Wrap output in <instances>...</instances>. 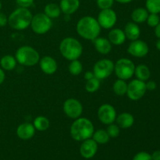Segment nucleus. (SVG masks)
Listing matches in <instances>:
<instances>
[{
  "label": "nucleus",
  "instance_id": "obj_1",
  "mask_svg": "<svg viewBox=\"0 0 160 160\" xmlns=\"http://www.w3.org/2000/svg\"><path fill=\"white\" fill-rule=\"evenodd\" d=\"M77 31L83 38L93 41L99 35L101 32V27L96 19L90 16H87L82 17L78 22Z\"/></svg>",
  "mask_w": 160,
  "mask_h": 160
},
{
  "label": "nucleus",
  "instance_id": "obj_2",
  "mask_svg": "<svg viewBox=\"0 0 160 160\" xmlns=\"http://www.w3.org/2000/svg\"><path fill=\"white\" fill-rule=\"evenodd\" d=\"M94 134V126L86 118L76 119L70 127V135L77 142H83L91 138Z\"/></svg>",
  "mask_w": 160,
  "mask_h": 160
},
{
  "label": "nucleus",
  "instance_id": "obj_3",
  "mask_svg": "<svg viewBox=\"0 0 160 160\" xmlns=\"http://www.w3.org/2000/svg\"><path fill=\"white\" fill-rule=\"evenodd\" d=\"M32 17L28 8H17L8 17V23L15 30H24L31 25Z\"/></svg>",
  "mask_w": 160,
  "mask_h": 160
},
{
  "label": "nucleus",
  "instance_id": "obj_4",
  "mask_svg": "<svg viewBox=\"0 0 160 160\" xmlns=\"http://www.w3.org/2000/svg\"><path fill=\"white\" fill-rule=\"evenodd\" d=\"M59 51L65 59L72 61L78 59L81 56L83 47L77 39L73 38H66L61 42Z\"/></svg>",
  "mask_w": 160,
  "mask_h": 160
},
{
  "label": "nucleus",
  "instance_id": "obj_5",
  "mask_svg": "<svg viewBox=\"0 0 160 160\" xmlns=\"http://www.w3.org/2000/svg\"><path fill=\"white\" fill-rule=\"evenodd\" d=\"M16 59L23 66H34L40 60L38 52L30 46H22L16 52Z\"/></svg>",
  "mask_w": 160,
  "mask_h": 160
},
{
  "label": "nucleus",
  "instance_id": "obj_6",
  "mask_svg": "<svg viewBox=\"0 0 160 160\" xmlns=\"http://www.w3.org/2000/svg\"><path fill=\"white\" fill-rule=\"evenodd\" d=\"M135 66L129 59L122 58L114 65V71L119 79L128 80L134 74Z\"/></svg>",
  "mask_w": 160,
  "mask_h": 160
},
{
  "label": "nucleus",
  "instance_id": "obj_7",
  "mask_svg": "<svg viewBox=\"0 0 160 160\" xmlns=\"http://www.w3.org/2000/svg\"><path fill=\"white\" fill-rule=\"evenodd\" d=\"M52 19L45 13H38L32 17L31 26L33 31L36 34H42L48 32L52 28Z\"/></svg>",
  "mask_w": 160,
  "mask_h": 160
},
{
  "label": "nucleus",
  "instance_id": "obj_8",
  "mask_svg": "<svg viewBox=\"0 0 160 160\" xmlns=\"http://www.w3.org/2000/svg\"><path fill=\"white\" fill-rule=\"evenodd\" d=\"M146 91V84L145 81L135 79L131 81L128 84L127 95L130 99L133 101H138L145 95Z\"/></svg>",
  "mask_w": 160,
  "mask_h": 160
},
{
  "label": "nucleus",
  "instance_id": "obj_9",
  "mask_svg": "<svg viewBox=\"0 0 160 160\" xmlns=\"http://www.w3.org/2000/svg\"><path fill=\"white\" fill-rule=\"evenodd\" d=\"M114 70V64L111 60L103 59L98 61L94 66V75L98 80L107 78Z\"/></svg>",
  "mask_w": 160,
  "mask_h": 160
},
{
  "label": "nucleus",
  "instance_id": "obj_10",
  "mask_svg": "<svg viewBox=\"0 0 160 160\" xmlns=\"http://www.w3.org/2000/svg\"><path fill=\"white\" fill-rule=\"evenodd\" d=\"M63 111L67 117L71 119H78L81 116L83 107L81 103L75 98H69L63 104Z\"/></svg>",
  "mask_w": 160,
  "mask_h": 160
},
{
  "label": "nucleus",
  "instance_id": "obj_11",
  "mask_svg": "<svg viewBox=\"0 0 160 160\" xmlns=\"http://www.w3.org/2000/svg\"><path fill=\"white\" fill-rule=\"evenodd\" d=\"M117 17L115 11L111 9H102L98 17V22L100 27L105 29H110L117 23Z\"/></svg>",
  "mask_w": 160,
  "mask_h": 160
},
{
  "label": "nucleus",
  "instance_id": "obj_12",
  "mask_svg": "<svg viewBox=\"0 0 160 160\" xmlns=\"http://www.w3.org/2000/svg\"><path fill=\"white\" fill-rule=\"evenodd\" d=\"M98 117L102 123L109 125L116 120L117 112L112 106L109 104H103L98 109Z\"/></svg>",
  "mask_w": 160,
  "mask_h": 160
},
{
  "label": "nucleus",
  "instance_id": "obj_13",
  "mask_svg": "<svg viewBox=\"0 0 160 160\" xmlns=\"http://www.w3.org/2000/svg\"><path fill=\"white\" fill-rule=\"evenodd\" d=\"M128 52L133 56L142 58L145 57L148 53V46L144 41L134 40L129 45Z\"/></svg>",
  "mask_w": 160,
  "mask_h": 160
},
{
  "label": "nucleus",
  "instance_id": "obj_14",
  "mask_svg": "<svg viewBox=\"0 0 160 160\" xmlns=\"http://www.w3.org/2000/svg\"><path fill=\"white\" fill-rule=\"evenodd\" d=\"M98 151V144L93 139H87L83 141L80 147V153L84 159H92L96 154Z\"/></svg>",
  "mask_w": 160,
  "mask_h": 160
},
{
  "label": "nucleus",
  "instance_id": "obj_15",
  "mask_svg": "<svg viewBox=\"0 0 160 160\" xmlns=\"http://www.w3.org/2000/svg\"><path fill=\"white\" fill-rule=\"evenodd\" d=\"M34 134H35V128L31 123H22L17 128V134L22 140H29L33 138Z\"/></svg>",
  "mask_w": 160,
  "mask_h": 160
},
{
  "label": "nucleus",
  "instance_id": "obj_16",
  "mask_svg": "<svg viewBox=\"0 0 160 160\" xmlns=\"http://www.w3.org/2000/svg\"><path fill=\"white\" fill-rule=\"evenodd\" d=\"M40 67L46 74H52L57 70V63L53 58L45 56L40 60Z\"/></svg>",
  "mask_w": 160,
  "mask_h": 160
},
{
  "label": "nucleus",
  "instance_id": "obj_17",
  "mask_svg": "<svg viewBox=\"0 0 160 160\" xmlns=\"http://www.w3.org/2000/svg\"><path fill=\"white\" fill-rule=\"evenodd\" d=\"M123 32L126 36V38L134 41L138 39V38L140 37L141 30L137 23L134 22H129L125 26Z\"/></svg>",
  "mask_w": 160,
  "mask_h": 160
},
{
  "label": "nucleus",
  "instance_id": "obj_18",
  "mask_svg": "<svg viewBox=\"0 0 160 160\" xmlns=\"http://www.w3.org/2000/svg\"><path fill=\"white\" fill-rule=\"evenodd\" d=\"M59 7L63 13L70 15L76 12L80 7V1L79 0H61Z\"/></svg>",
  "mask_w": 160,
  "mask_h": 160
},
{
  "label": "nucleus",
  "instance_id": "obj_19",
  "mask_svg": "<svg viewBox=\"0 0 160 160\" xmlns=\"http://www.w3.org/2000/svg\"><path fill=\"white\" fill-rule=\"evenodd\" d=\"M108 38L111 44L120 45L125 42L126 36H125L123 30L120 29V28H116V29H112L109 31V34H108Z\"/></svg>",
  "mask_w": 160,
  "mask_h": 160
},
{
  "label": "nucleus",
  "instance_id": "obj_20",
  "mask_svg": "<svg viewBox=\"0 0 160 160\" xmlns=\"http://www.w3.org/2000/svg\"><path fill=\"white\" fill-rule=\"evenodd\" d=\"M95 49L101 54H108L112 49V45L108 39L104 38H96L93 40Z\"/></svg>",
  "mask_w": 160,
  "mask_h": 160
},
{
  "label": "nucleus",
  "instance_id": "obj_21",
  "mask_svg": "<svg viewBox=\"0 0 160 160\" xmlns=\"http://www.w3.org/2000/svg\"><path fill=\"white\" fill-rule=\"evenodd\" d=\"M116 120H117V125L123 129L131 128L134 123V117L128 112H123V113L120 114L116 118Z\"/></svg>",
  "mask_w": 160,
  "mask_h": 160
},
{
  "label": "nucleus",
  "instance_id": "obj_22",
  "mask_svg": "<svg viewBox=\"0 0 160 160\" xmlns=\"http://www.w3.org/2000/svg\"><path fill=\"white\" fill-rule=\"evenodd\" d=\"M148 17V12L145 8H137L131 13V18L134 23H141L146 21Z\"/></svg>",
  "mask_w": 160,
  "mask_h": 160
},
{
  "label": "nucleus",
  "instance_id": "obj_23",
  "mask_svg": "<svg viewBox=\"0 0 160 160\" xmlns=\"http://www.w3.org/2000/svg\"><path fill=\"white\" fill-rule=\"evenodd\" d=\"M134 74H135L137 79L142 81H146L147 80L149 79L150 76H151L150 70L146 65H144V64H140L135 67Z\"/></svg>",
  "mask_w": 160,
  "mask_h": 160
},
{
  "label": "nucleus",
  "instance_id": "obj_24",
  "mask_svg": "<svg viewBox=\"0 0 160 160\" xmlns=\"http://www.w3.org/2000/svg\"><path fill=\"white\" fill-rule=\"evenodd\" d=\"M61 9L56 3H49L45 7V14L51 19L58 18L60 16Z\"/></svg>",
  "mask_w": 160,
  "mask_h": 160
},
{
  "label": "nucleus",
  "instance_id": "obj_25",
  "mask_svg": "<svg viewBox=\"0 0 160 160\" xmlns=\"http://www.w3.org/2000/svg\"><path fill=\"white\" fill-rule=\"evenodd\" d=\"M0 65L3 70H12L15 68L17 65V59L10 55H6L1 59Z\"/></svg>",
  "mask_w": 160,
  "mask_h": 160
},
{
  "label": "nucleus",
  "instance_id": "obj_26",
  "mask_svg": "<svg viewBox=\"0 0 160 160\" xmlns=\"http://www.w3.org/2000/svg\"><path fill=\"white\" fill-rule=\"evenodd\" d=\"M93 140L96 142L98 145H103V144H106L109 141L110 137L108 134L107 131H105L103 129L98 130L97 131L94 132L93 135Z\"/></svg>",
  "mask_w": 160,
  "mask_h": 160
},
{
  "label": "nucleus",
  "instance_id": "obj_27",
  "mask_svg": "<svg viewBox=\"0 0 160 160\" xmlns=\"http://www.w3.org/2000/svg\"><path fill=\"white\" fill-rule=\"evenodd\" d=\"M34 127L35 130L39 131H45L49 128V120L45 117L39 116L34 120Z\"/></svg>",
  "mask_w": 160,
  "mask_h": 160
},
{
  "label": "nucleus",
  "instance_id": "obj_28",
  "mask_svg": "<svg viewBox=\"0 0 160 160\" xmlns=\"http://www.w3.org/2000/svg\"><path fill=\"white\" fill-rule=\"evenodd\" d=\"M128 91V84L124 80L119 79L113 84V92L117 95H124Z\"/></svg>",
  "mask_w": 160,
  "mask_h": 160
},
{
  "label": "nucleus",
  "instance_id": "obj_29",
  "mask_svg": "<svg viewBox=\"0 0 160 160\" xmlns=\"http://www.w3.org/2000/svg\"><path fill=\"white\" fill-rule=\"evenodd\" d=\"M145 6L150 13L158 14L160 12V0H146Z\"/></svg>",
  "mask_w": 160,
  "mask_h": 160
},
{
  "label": "nucleus",
  "instance_id": "obj_30",
  "mask_svg": "<svg viewBox=\"0 0 160 160\" xmlns=\"http://www.w3.org/2000/svg\"><path fill=\"white\" fill-rule=\"evenodd\" d=\"M100 86V81L97 78H93L90 80H88L85 84V89L87 92H90V93H93L95 92Z\"/></svg>",
  "mask_w": 160,
  "mask_h": 160
},
{
  "label": "nucleus",
  "instance_id": "obj_31",
  "mask_svg": "<svg viewBox=\"0 0 160 160\" xmlns=\"http://www.w3.org/2000/svg\"><path fill=\"white\" fill-rule=\"evenodd\" d=\"M83 67L82 64L80 61H78V59H74V60H72L70 64L69 65V71L71 73L72 75H79L80 73L82 72Z\"/></svg>",
  "mask_w": 160,
  "mask_h": 160
},
{
  "label": "nucleus",
  "instance_id": "obj_32",
  "mask_svg": "<svg viewBox=\"0 0 160 160\" xmlns=\"http://www.w3.org/2000/svg\"><path fill=\"white\" fill-rule=\"evenodd\" d=\"M146 21L148 26L152 27V28H156L160 23V17L158 14L151 13L150 15H148Z\"/></svg>",
  "mask_w": 160,
  "mask_h": 160
},
{
  "label": "nucleus",
  "instance_id": "obj_33",
  "mask_svg": "<svg viewBox=\"0 0 160 160\" xmlns=\"http://www.w3.org/2000/svg\"><path fill=\"white\" fill-rule=\"evenodd\" d=\"M106 131H107L108 134L110 138H117L120 134V128H119L118 125L111 123V124H109Z\"/></svg>",
  "mask_w": 160,
  "mask_h": 160
},
{
  "label": "nucleus",
  "instance_id": "obj_34",
  "mask_svg": "<svg viewBox=\"0 0 160 160\" xmlns=\"http://www.w3.org/2000/svg\"><path fill=\"white\" fill-rule=\"evenodd\" d=\"M114 0H97V5L101 9H111Z\"/></svg>",
  "mask_w": 160,
  "mask_h": 160
},
{
  "label": "nucleus",
  "instance_id": "obj_35",
  "mask_svg": "<svg viewBox=\"0 0 160 160\" xmlns=\"http://www.w3.org/2000/svg\"><path fill=\"white\" fill-rule=\"evenodd\" d=\"M132 160H152L149 153L146 152H140L134 156Z\"/></svg>",
  "mask_w": 160,
  "mask_h": 160
},
{
  "label": "nucleus",
  "instance_id": "obj_36",
  "mask_svg": "<svg viewBox=\"0 0 160 160\" xmlns=\"http://www.w3.org/2000/svg\"><path fill=\"white\" fill-rule=\"evenodd\" d=\"M20 7L28 8L34 3V0H16Z\"/></svg>",
  "mask_w": 160,
  "mask_h": 160
},
{
  "label": "nucleus",
  "instance_id": "obj_37",
  "mask_svg": "<svg viewBox=\"0 0 160 160\" xmlns=\"http://www.w3.org/2000/svg\"><path fill=\"white\" fill-rule=\"evenodd\" d=\"M8 18L4 13L0 12V27H4L7 24Z\"/></svg>",
  "mask_w": 160,
  "mask_h": 160
},
{
  "label": "nucleus",
  "instance_id": "obj_38",
  "mask_svg": "<svg viewBox=\"0 0 160 160\" xmlns=\"http://www.w3.org/2000/svg\"><path fill=\"white\" fill-rule=\"evenodd\" d=\"M145 84H146L147 90L153 91L156 88V83L155 81H150L148 83H145Z\"/></svg>",
  "mask_w": 160,
  "mask_h": 160
},
{
  "label": "nucleus",
  "instance_id": "obj_39",
  "mask_svg": "<svg viewBox=\"0 0 160 160\" xmlns=\"http://www.w3.org/2000/svg\"><path fill=\"white\" fill-rule=\"evenodd\" d=\"M152 160H160V150H156L151 155Z\"/></svg>",
  "mask_w": 160,
  "mask_h": 160
},
{
  "label": "nucleus",
  "instance_id": "obj_40",
  "mask_svg": "<svg viewBox=\"0 0 160 160\" xmlns=\"http://www.w3.org/2000/svg\"><path fill=\"white\" fill-rule=\"evenodd\" d=\"M84 78H85V80H90L92 79V78H95V75H94V73H92V72H90V71H88L86 72L85 73H84Z\"/></svg>",
  "mask_w": 160,
  "mask_h": 160
},
{
  "label": "nucleus",
  "instance_id": "obj_41",
  "mask_svg": "<svg viewBox=\"0 0 160 160\" xmlns=\"http://www.w3.org/2000/svg\"><path fill=\"white\" fill-rule=\"evenodd\" d=\"M5 78H6V76H5L4 71H3L2 69L0 68V84H2L5 80Z\"/></svg>",
  "mask_w": 160,
  "mask_h": 160
},
{
  "label": "nucleus",
  "instance_id": "obj_42",
  "mask_svg": "<svg viewBox=\"0 0 160 160\" xmlns=\"http://www.w3.org/2000/svg\"><path fill=\"white\" fill-rule=\"evenodd\" d=\"M155 34L158 38H160V23L155 28Z\"/></svg>",
  "mask_w": 160,
  "mask_h": 160
},
{
  "label": "nucleus",
  "instance_id": "obj_43",
  "mask_svg": "<svg viewBox=\"0 0 160 160\" xmlns=\"http://www.w3.org/2000/svg\"><path fill=\"white\" fill-rule=\"evenodd\" d=\"M114 1H117V2L119 3H123V4H125V3H129L131 2L133 0H114Z\"/></svg>",
  "mask_w": 160,
  "mask_h": 160
},
{
  "label": "nucleus",
  "instance_id": "obj_44",
  "mask_svg": "<svg viewBox=\"0 0 160 160\" xmlns=\"http://www.w3.org/2000/svg\"><path fill=\"white\" fill-rule=\"evenodd\" d=\"M156 48H157L159 51H160V38H159V40L156 42Z\"/></svg>",
  "mask_w": 160,
  "mask_h": 160
},
{
  "label": "nucleus",
  "instance_id": "obj_45",
  "mask_svg": "<svg viewBox=\"0 0 160 160\" xmlns=\"http://www.w3.org/2000/svg\"><path fill=\"white\" fill-rule=\"evenodd\" d=\"M1 9H2V2L1 1H0V10H1Z\"/></svg>",
  "mask_w": 160,
  "mask_h": 160
}]
</instances>
